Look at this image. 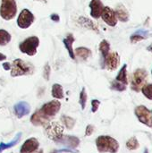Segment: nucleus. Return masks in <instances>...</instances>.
<instances>
[{
  "label": "nucleus",
  "mask_w": 152,
  "mask_h": 153,
  "mask_svg": "<svg viewBox=\"0 0 152 153\" xmlns=\"http://www.w3.org/2000/svg\"><path fill=\"white\" fill-rule=\"evenodd\" d=\"M96 146L99 153H117L119 150L118 142L108 135L99 136L96 139Z\"/></svg>",
  "instance_id": "nucleus-1"
},
{
  "label": "nucleus",
  "mask_w": 152,
  "mask_h": 153,
  "mask_svg": "<svg viewBox=\"0 0 152 153\" xmlns=\"http://www.w3.org/2000/svg\"><path fill=\"white\" fill-rule=\"evenodd\" d=\"M34 73V66L32 64L17 58L13 61L11 65V76L18 77L22 75H30Z\"/></svg>",
  "instance_id": "nucleus-2"
},
{
  "label": "nucleus",
  "mask_w": 152,
  "mask_h": 153,
  "mask_svg": "<svg viewBox=\"0 0 152 153\" xmlns=\"http://www.w3.org/2000/svg\"><path fill=\"white\" fill-rule=\"evenodd\" d=\"M17 13V4L15 0H1L0 16L5 20L10 21L15 17Z\"/></svg>",
  "instance_id": "nucleus-3"
},
{
  "label": "nucleus",
  "mask_w": 152,
  "mask_h": 153,
  "mask_svg": "<svg viewBox=\"0 0 152 153\" xmlns=\"http://www.w3.org/2000/svg\"><path fill=\"white\" fill-rule=\"evenodd\" d=\"M39 46V39L36 36H31L20 43L19 49L22 53L32 56L37 54V48Z\"/></svg>",
  "instance_id": "nucleus-4"
},
{
  "label": "nucleus",
  "mask_w": 152,
  "mask_h": 153,
  "mask_svg": "<svg viewBox=\"0 0 152 153\" xmlns=\"http://www.w3.org/2000/svg\"><path fill=\"white\" fill-rule=\"evenodd\" d=\"M65 127L58 122H49L45 126V133L47 136L54 141H58L64 134Z\"/></svg>",
  "instance_id": "nucleus-5"
},
{
  "label": "nucleus",
  "mask_w": 152,
  "mask_h": 153,
  "mask_svg": "<svg viewBox=\"0 0 152 153\" xmlns=\"http://www.w3.org/2000/svg\"><path fill=\"white\" fill-rule=\"evenodd\" d=\"M148 78V74L144 69H137L132 75L131 88L134 91H140L145 85Z\"/></svg>",
  "instance_id": "nucleus-6"
},
{
  "label": "nucleus",
  "mask_w": 152,
  "mask_h": 153,
  "mask_svg": "<svg viewBox=\"0 0 152 153\" xmlns=\"http://www.w3.org/2000/svg\"><path fill=\"white\" fill-rule=\"evenodd\" d=\"M135 115L141 123L152 127V113L145 106H138L135 108Z\"/></svg>",
  "instance_id": "nucleus-7"
},
{
  "label": "nucleus",
  "mask_w": 152,
  "mask_h": 153,
  "mask_svg": "<svg viewBox=\"0 0 152 153\" xmlns=\"http://www.w3.org/2000/svg\"><path fill=\"white\" fill-rule=\"evenodd\" d=\"M34 19V15L30 10L23 9L17 18V25L21 29H27L33 23Z\"/></svg>",
  "instance_id": "nucleus-8"
},
{
  "label": "nucleus",
  "mask_w": 152,
  "mask_h": 153,
  "mask_svg": "<svg viewBox=\"0 0 152 153\" xmlns=\"http://www.w3.org/2000/svg\"><path fill=\"white\" fill-rule=\"evenodd\" d=\"M60 108H61L60 101L55 100H51V101L47 102L46 104H44L40 108V110L42 111V113L44 115H46L47 117L52 118L59 112Z\"/></svg>",
  "instance_id": "nucleus-9"
},
{
  "label": "nucleus",
  "mask_w": 152,
  "mask_h": 153,
  "mask_svg": "<svg viewBox=\"0 0 152 153\" xmlns=\"http://www.w3.org/2000/svg\"><path fill=\"white\" fill-rule=\"evenodd\" d=\"M119 63H120V57H119V55L116 52L109 53L105 57V59L103 60V65L109 71L116 70L118 67Z\"/></svg>",
  "instance_id": "nucleus-10"
},
{
  "label": "nucleus",
  "mask_w": 152,
  "mask_h": 153,
  "mask_svg": "<svg viewBox=\"0 0 152 153\" xmlns=\"http://www.w3.org/2000/svg\"><path fill=\"white\" fill-rule=\"evenodd\" d=\"M50 120L51 118L44 115L40 109L34 112L30 117V122L35 126H45L47 124L50 122Z\"/></svg>",
  "instance_id": "nucleus-11"
},
{
  "label": "nucleus",
  "mask_w": 152,
  "mask_h": 153,
  "mask_svg": "<svg viewBox=\"0 0 152 153\" xmlns=\"http://www.w3.org/2000/svg\"><path fill=\"white\" fill-rule=\"evenodd\" d=\"M101 17L103 21L111 27L116 26L117 23V18H116L115 11L108 6H104V9L101 13Z\"/></svg>",
  "instance_id": "nucleus-12"
},
{
  "label": "nucleus",
  "mask_w": 152,
  "mask_h": 153,
  "mask_svg": "<svg viewBox=\"0 0 152 153\" xmlns=\"http://www.w3.org/2000/svg\"><path fill=\"white\" fill-rule=\"evenodd\" d=\"M39 141L36 138L31 137L27 139L23 143L22 146L20 149V153H33L39 150Z\"/></svg>",
  "instance_id": "nucleus-13"
},
{
  "label": "nucleus",
  "mask_w": 152,
  "mask_h": 153,
  "mask_svg": "<svg viewBox=\"0 0 152 153\" xmlns=\"http://www.w3.org/2000/svg\"><path fill=\"white\" fill-rule=\"evenodd\" d=\"M56 143H60L67 148H70V149H75L79 146L80 144V140L75 137V136H72V135H64L58 140L56 141Z\"/></svg>",
  "instance_id": "nucleus-14"
},
{
  "label": "nucleus",
  "mask_w": 152,
  "mask_h": 153,
  "mask_svg": "<svg viewBox=\"0 0 152 153\" xmlns=\"http://www.w3.org/2000/svg\"><path fill=\"white\" fill-rule=\"evenodd\" d=\"M30 111V106L25 101H20L13 106V113L18 118H22L29 115Z\"/></svg>",
  "instance_id": "nucleus-15"
},
{
  "label": "nucleus",
  "mask_w": 152,
  "mask_h": 153,
  "mask_svg": "<svg viewBox=\"0 0 152 153\" xmlns=\"http://www.w3.org/2000/svg\"><path fill=\"white\" fill-rule=\"evenodd\" d=\"M90 8L91 17H93L94 19H99V17H101L104 5L100 0H91L90 3Z\"/></svg>",
  "instance_id": "nucleus-16"
},
{
  "label": "nucleus",
  "mask_w": 152,
  "mask_h": 153,
  "mask_svg": "<svg viewBox=\"0 0 152 153\" xmlns=\"http://www.w3.org/2000/svg\"><path fill=\"white\" fill-rule=\"evenodd\" d=\"M74 42V37L72 33H68L65 38L63 39V43L65 47V48L68 51V54L72 59H75V55H74V50L73 48V45Z\"/></svg>",
  "instance_id": "nucleus-17"
},
{
  "label": "nucleus",
  "mask_w": 152,
  "mask_h": 153,
  "mask_svg": "<svg viewBox=\"0 0 152 153\" xmlns=\"http://www.w3.org/2000/svg\"><path fill=\"white\" fill-rule=\"evenodd\" d=\"M74 55L76 57H79L81 60L86 61L91 56V50L85 47H80L74 50Z\"/></svg>",
  "instance_id": "nucleus-18"
},
{
  "label": "nucleus",
  "mask_w": 152,
  "mask_h": 153,
  "mask_svg": "<svg viewBox=\"0 0 152 153\" xmlns=\"http://www.w3.org/2000/svg\"><path fill=\"white\" fill-rule=\"evenodd\" d=\"M115 13H116V18L118 20H120L121 22H125L129 20V13L124 5H122V4L117 5Z\"/></svg>",
  "instance_id": "nucleus-19"
},
{
  "label": "nucleus",
  "mask_w": 152,
  "mask_h": 153,
  "mask_svg": "<svg viewBox=\"0 0 152 153\" xmlns=\"http://www.w3.org/2000/svg\"><path fill=\"white\" fill-rule=\"evenodd\" d=\"M78 22L81 26L86 28V29H90L91 30H95V31H98V28L97 26L94 24V22L92 21H90V19L88 18H85L83 16H80L79 19H78Z\"/></svg>",
  "instance_id": "nucleus-20"
},
{
  "label": "nucleus",
  "mask_w": 152,
  "mask_h": 153,
  "mask_svg": "<svg viewBox=\"0 0 152 153\" xmlns=\"http://www.w3.org/2000/svg\"><path fill=\"white\" fill-rule=\"evenodd\" d=\"M51 93H52V97L55 98L56 100H62V99L65 98L63 87H62V85H60L58 83L53 84Z\"/></svg>",
  "instance_id": "nucleus-21"
},
{
  "label": "nucleus",
  "mask_w": 152,
  "mask_h": 153,
  "mask_svg": "<svg viewBox=\"0 0 152 153\" xmlns=\"http://www.w3.org/2000/svg\"><path fill=\"white\" fill-rule=\"evenodd\" d=\"M21 137H22V133H19V134L14 137V139H13L12 142H10L9 143H0V153H2L4 151H5V150H8V149H11V148L14 147V146L20 142Z\"/></svg>",
  "instance_id": "nucleus-22"
},
{
  "label": "nucleus",
  "mask_w": 152,
  "mask_h": 153,
  "mask_svg": "<svg viewBox=\"0 0 152 153\" xmlns=\"http://www.w3.org/2000/svg\"><path fill=\"white\" fill-rule=\"evenodd\" d=\"M126 69H127V65H125L121 68V70L119 71V73H118V74H117V76L116 78V82H120L122 84H125V85H127V83H128V80H127V71H126Z\"/></svg>",
  "instance_id": "nucleus-23"
},
{
  "label": "nucleus",
  "mask_w": 152,
  "mask_h": 153,
  "mask_svg": "<svg viewBox=\"0 0 152 153\" xmlns=\"http://www.w3.org/2000/svg\"><path fill=\"white\" fill-rule=\"evenodd\" d=\"M61 122L63 123V125L68 129V130H72L74 126H75V123H76V120L71 117H68V116H65V115H63L61 117Z\"/></svg>",
  "instance_id": "nucleus-24"
},
{
  "label": "nucleus",
  "mask_w": 152,
  "mask_h": 153,
  "mask_svg": "<svg viewBox=\"0 0 152 153\" xmlns=\"http://www.w3.org/2000/svg\"><path fill=\"white\" fill-rule=\"evenodd\" d=\"M11 34L3 29H0V46H6L11 41Z\"/></svg>",
  "instance_id": "nucleus-25"
},
{
  "label": "nucleus",
  "mask_w": 152,
  "mask_h": 153,
  "mask_svg": "<svg viewBox=\"0 0 152 153\" xmlns=\"http://www.w3.org/2000/svg\"><path fill=\"white\" fill-rule=\"evenodd\" d=\"M109 50H110V45H109L108 41L106 40V39H103L99 44V51H100V53L102 55L103 60L109 54Z\"/></svg>",
  "instance_id": "nucleus-26"
},
{
  "label": "nucleus",
  "mask_w": 152,
  "mask_h": 153,
  "mask_svg": "<svg viewBox=\"0 0 152 153\" xmlns=\"http://www.w3.org/2000/svg\"><path fill=\"white\" fill-rule=\"evenodd\" d=\"M140 147V143L136 137L130 138L126 143V148L130 151H135Z\"/></svg>",
  "instance_id": "nucleus-27"
},
{
  "label": "nucleus",
  "mask_w": 152,
  "mask_h": 153,
  "mask_svg": "<svg viewBox=\"0 0 152 153\" xmlns=\"http://www.w3.org/2000/svg\"><path fill=\"white\" fill-rule=\"evenodd\" d=\"M87 100H88V95H87L86 90H85V88H82L80 92V98H79V103H80L82 110L85 109V108H86Z\"/></svg>",
  "instance_id": "nucleus-28"
},
{
  "label": "nucleus",
  "mask_w": 152,
  "mask_h": 153,
  "mask_svg": "<svg viewBox=\"0 0 152 153\" xmlns=\"http://www.w3.org/2000/svg\"><path fill=\"white\" fill-rule=\"evenodd\" d=\"M142 91L147 99L152 100V83L144 85L142 89Z\"/></svg>",
  "instance_id": "nucleus-29"
},
{
  "label": "nucleus",
  "mask_w": 152,
  "mask_h": 153,
  "mask_svg": "<svg viewBox=\"0 0 152 153\" xmlns=\"http://www.w3.org/2000/svg\"><path fill=\"white\" fill-rule=\"evenodd\" d=\"M111 89L114 91H124L126 90V85L122 84L118 82H116V80L114 82H112L111 83Z\"/></svg>",
  "instance_id": "nucleus-30"
},
{
  "label": "nucleus",
  "mask_w": 152,
  "mask_h": 153,
  "mask_svg": "<svg viewBox=\"0 0 152 153\" xmlns=\"http://www.w3.org/2000/svg\"><path fill=\"white\" fill-rule=\"evenodd\" d=\"M50 74H51V68L48 63H47L44 66V70H43V77L46 81H49L50 78Z\"/></svg>",
  "instance_id": "nucleus-31"
},
{
  "label": "nucleus",
  "mask_w": 152,
  "mask_h": 153,
  "mask_svg": "<svg viewBox=\"0 0 152 153\" xmlns=\"http://www.w3.org/2000/svg\"><path fill=\"white\" fill-rule=\"evenodd\" d=\"M100 105V101L98 100H91V112L96 113L99 109V107Z\"/></svg>",
  "instance_id": "nucleus-32"
},
{
  "label": "nucleus",
  "mask_w": 152,
  "mask_h": 153,
  "mask_svg": "<svg viewBox=\"0 0 152 153\" xmlns=\"http://www.w3.org/2000/svg\"><path fill=\"white\" fill-rule=\"evenodd\" d=\"M94 130H95L94 126H92V125L87 126V127H86V129H85V134H84V135H85V136H90V135L93 134Z\"/></svg>",
  "instance_id": "nucleus-33"
},
{
  "label": "nucleus",
  "mask_w": 152,
  "mask_h": 153,
  "mask_svg": "<svg viewBox=\"0 0 152 153\" xmlns=\"http://www.w3.org/2000/svg\"><path fill=\"white\" fill-rule=\"evenodd\" d=\"M143 39H144V38H143L142 36H141V35H133V36L131 37V42H132V43H137V42L142 40Z\"/></svg>",
  "instance_id": "nucleus-34"
},
{
  "label": "nucleus",
  "mask_w": 152,
  "mask_h": 153,
  "mask_svg": "<svg viewBox=\"0 0 152 153\" xmlns=\"http://www.w3.org/2000/svg\"><path fill=\"white\" fill-rule=\"evenodd\" d=\"M50 18H51V20H52L53 22H59V20H60L59 15H58V14H56V13H53V14H51V15H50Z\"/></svg>",
  "instance_id": "nucleus-35"
},
{
  "label": "nucleus",
  "mask_w": 152,
  "mask_h": 153,
  "mask_svg": "<svg viewBox=\"0 0 152 153\" xmlns=\"http://www.w3.org/2000/svg\"><path fill=\"white\" fill-rule=\"evenodd\" d=\"M2 65H3V68H4L5 71L11 70V64H10V63H4Z\"/></svg>",
  "instance_id": "nucleus-36"
},
{
  "label": "nucleus",
  "mask_w": 152,
  "mask_h": 153,
  "mask_svg": "<svg viewBox=\"0 0 152 153\" xmlns=\"http://www.w3.org/2000/svg\"><path fill=\"white\" fill-rule=\"evenodd\" d=\"M5 59H6V56L2 54V53H0V61H4Z\"/></svg>",
  "instance_id": "nucleus-37"
},
{
  "label": "nucleus",
  "mask_w": 152,
  "mask_h": 153,
  "mask_svg": "<svg viewBox=\"0 0 152 153\" xmlns=\"http://www.w3.org/2000/svg\"><path fill=\"white\" fill-rule=\"evenodd\" d=\"M35 1H39V2H41V3H44V4H47L48 0H35Z\"/></svg>",
  "instance_id": "nucleus-38"
},
{
  "label": "nucleus",
  "mask_w": 152,
  "mask_h": 153,
  "mask_svg": "<svg viewBox=\"0 0 152 153\" xmlns=\"http://www.w3.org/2000/svg\"><path fill=\"white\" fill-rule=\"evenodd\" d=\"M33 153H43V151L42 150H39V151H37V152H35Z\"/></svg>",
  "instance_id": "nucleus-39"
},
{
  "label": "nucleus",
  "mask_w": 152,
  "mask_h": 153,
  "mask_svg": "<svg viewBox=\"0 0 152 153\" xmlns=\"http://www.w3.org/2000/svg\"><path fill=\"white\" fill-rule=\"evenodd\" d=\"M148 49H149L150 51H152V45H151V46H150V47H149V48H148Z\"/></svg>",
  "instance_id": "nucleus-40"
},
{
  "label": "nucleus",
  "mask_w": 152,
  "mask_h": 153,
  "mask_svg": "<svg viewBox=\"0 0 152 153\" xmlns=\"http://www.w3.org/2000/svg\"><path fill=\"white\" fill-rule=\"evenodd\" d=\"M145 153H149V152H148V150H145Z\"/></svg>",
  "instance_id": "nucleus-41"
},
{
  "label": "nucleus",
  "mask_w": 152,
  "mask_h": 153,
  "mask_svg": "<svg viewBox=\"0 0 152 153\" xmlns=\"http://www.w3.org/2000/svg\"><path fill=\"white\" fill-rule=\"evenodd\" d=\"M52 153H58V151H56V152H53Z\"/></svg>",
  "instance_id": "nucleus-42"
},
{
  "label": "nucleus",
  "mask_w": 152,
  "mask_h": 153,
  "mask_svg": "<svg viewBox=\"0 0 152 153\" xmlns=\"http://www.w3.org/2000/svg\"><path fill=\"white\" fill-rule=\"evenodd\" d=\"M151 113H152V112H151Z\"/></svg>",
  "instance_id": "nucleus-43"
}]
</instances>
